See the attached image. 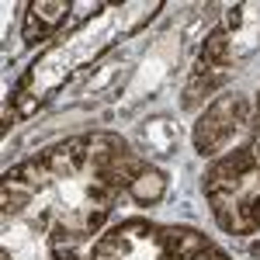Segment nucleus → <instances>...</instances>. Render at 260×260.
Returning <instances> with one entry per match:
<instances>
[{"label": "nucleus", "instance_id": "9d476101", "mask_svg": "<svg viewBox=\"0 0 260 260\" xmlns=\"http://www.w3.org/2000/svg\"><path fill=\"white\" fill-rule=\"evenodd\" d=\"M246 146L260 156V90H257V101H253V111H250V142Z\"/></svg>", "mask_w": 260, "mask_h": 260}, {"label": "nucleus", "instance_id": "0eeeda50", "mask_svg": "<svg viewBox=\"0 0 260 260\" xmlns=\"http://www.w3.org/2000/svg\"><path fill=\"white\" fill-rule=\"evenodd\" d=\"M0 260H80V257H77V246L52 240L45 229L31 225V222L4 219Z\"/></svg>", "mask_w": 260, "mask_h": 260}, {"label": "nucleus", "instance_id": "7ed1b4c3", "mask_svg": "<svg viewBox=\"0 0 260 260\" xmlns=\"http://www.w3.org/2000/svg\"><path fill=\"white\" fill-rule=\"evenodd\" d=\"M201 194L225 236L260 233V156L250 146L229 149L205 167Z\"/></svg>", "mask_w": 260, "mask_h": 260}, {"label": "nucleus", "instance_id": "6e6552de", "mask_svg": "<svg viewBox=\"0 0 260 260\" xmlns=\"http://www.w3.org/2000/svg\"><path fill=\"white\" fill-rule=\"evenodd\" d=\"M77 7L66 0H42V4H28L24 7V21H21V39L28 49H35L42 42H52L62 35V24L70 21Z\"/></svg>", "mask_w": 260, "mask_h": 260}, {"label": "nucleus", "instance_id": "39448f33", "mask_svg": "<svg viewBox=\"0 0 260 260\" xmlns=\"http://www.w3.org/2000/svg\"><path fill=\"white\" fill-rule=\"evenodd\" d=\"M250 111H253V101L246 94L222 90L219 98H212L191 128L194 153L198 156H219L243 128H250Z\"/></svg>", "mask_w": 260, "mask_h": 260}, {"label": "nucleus", "instance_id": "1a4fd4ad", "mask_svg": "<svg viewBox=\"0 0 260 260\" xmlns=\"http://www.w3.org/2000/svg\"><path fill=\"white\" fill-rule=\"evenodd\" d=\"M174 233H177V260H233L219 243H212L191 225H174Z\"/></svg>", "mask_w": 260, "mask_h": 260}, {"label": "nucleus", "instance_id": "f257e3e1", "mask_svg": "<svg viewBox=\"0 0 260 260\" xmlns=\"http://www.w3.org/2000/svg\"><path fill=\"white\" fill-rule=\"evenodd\" d=\"M167 198V174L115 132L52 142L4 170L0 219L31 222L52 240L80 246L104 233L121 201L153 208Z\"/></svg>", "mask_w": 260, "mask_h": 260}, {"label": "nucleus", "instance_id": "20e7f679", "mask_svg": "<svg viewBox=\"0 0 260 260\" xmlns=\"http://www.w3.org/2000/svg\"><path fill=\"white\" fill-rule=\"evenodd\" d=\"M87 260H177V233L149 219H121L94 240Z\"/></svg>", "mask_w": 260, "mask_h": 260}, {"label": "nucleus", "instance_id": "423d86ee", "mask_svg": "<svg viewBox=\"0 0 260 260\" xmlns=\"http://www.w3.org/2000/svg\"><path fill=\"white\" fill-rule=\"evenodd\" d=\"M229 73H233V35L225 28H212L208 39L201 42V49H198V59L191 66L187 83H184L180 104L187 111H194L205 101L219 98V90L225 87Z\"/></svg>", "mask_w": 260, "mask_h": 260}, {"label": "nucleus", "instance_id": "f03ea898", "mask_svg": "<svg viewBox=\"0 0 260 260\" xmlns=\"http://www.w3.org/2000/svg\"><path fill=\"white\" fill-rule=\"evenodd\" d=\"M167 4H98L87 18L52 39L35 59L24 66L18 83L11 87L7 98V115H4V132L14 125L11 118H28L39 108L59 94L73 77L90 70L101 56H108L118 42L139 35L149 21L160 18Z\"/></svg>", "mask_w": 260, "mask_h": 260}]
</instances>
